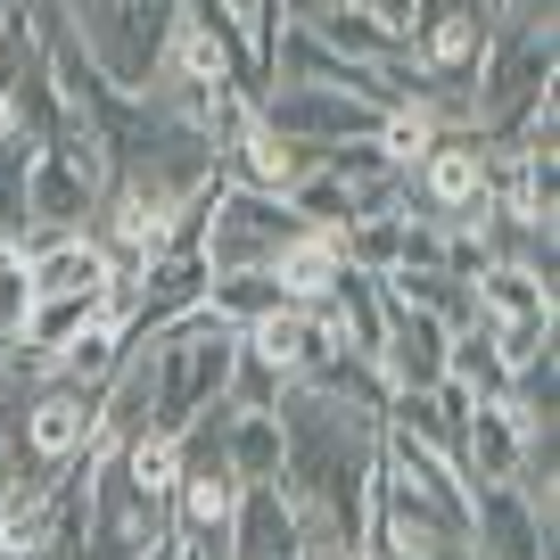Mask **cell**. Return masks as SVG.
Masks as SVG:
<instances>
[{"label":"cell","instance_id":"1","mask_svg":"<svg viewBox=\"0 0 560 560\" xmlns=\"http://www.w3.org/2000/svg\"><path fill=\"white\" fill-rule=\"evenodd\" d=\"M298 207L289 198H272V190H214V207H207V240H198V256H207V272H272L280 264V247L298 240Z\"/></svg>","mask_w":560,"mask_h":560},{"label":"cell","instance_id":"2","mask_svg":"<svg viewBox=\"0 0 560 560\" xmlns=\"http://www.w3.org/2000/svg\"><path fill=\"white\" fill-rule=\"evenodd\" d=\"M256 124L280 140H305V149H338V140H380V107L354 100L338 83H272L256 100Z\"/></svg>","mask_w":560,"mask_h":560},{"label":"cell","instance_id":"3","mask_svg":"<svg viewBox=\"0 0 560 560\" xmlns=\"http://www.w3.org/2000/svg\"><path fill=\"white\" fill-rule=\"evenodd\" d=\"M445 322L438 314H420V305H404L396 289H387V322H380V380H387V396H429V387L445 380Z\"/></svg>","mask_w":560,"mask_h":560},{"label":"cell","instance_id":"4","mask_svg":"<svg viewBox=\"0 0 560 560\" xmlns=\"http://www.w3.org/2000/svg\"><path fill=\"white\" fill-rule=\"evenodd\" d=\"M470 552L478 560H552V511H536L520 487L470 494Z\"/></svg>","mask_w":560,"mask_h":560},{"label":"cell","instance_id":"5","mask_svg":"<svg viewBox=\"0 0 560 560\" xmlns=\"http://www.w3.org/2000/svg\"><path fill=\"white\" fill-rule=\"evenodd\" d=\"M223 560H314L289 494L280 487H240V511H231V527H223Z\"/></svg>","mask_w":560,"mask_h":560},{"label":"cell","instance_id":"6","mask_svg":"<svg viewBox=\"0 0 560 560\" xmlns=\"http://www.w3.org/2000/svg\"><path fill=\"white\" fill-rule=\"evenodd\" d=\"M470 305L487 330H503V322H544L560 314V289L544 272H527V264H487V272L470 280Z\"/></svg>","mask_w":560,"mask_h":560},{"label":"cell","instance_id":"7","mask_svg":"<svg viewBox=\"0 0 560 560\" xmlns=\"http://www.w3.org/2000/svg\"><path fill=\"white\" fill-rule=\"evenodd\" d=\"M314 314L330 322V338H338L347 354H380V322H387V280H380V272H354V264H347V272H338V289H330V298L314 305Z\"/></svg>","mask_w":560,"mask_h":560},{"label":"cell","instance_id":"8","mask_svg":"<svg viewBox=\"0 0 560 560\" xmlns=\"http://www.w3.org/2000/svg\"><path fill=\"white\" fill-rule=\"evenodd\" d=\"M314 34L330 42L347 67H396L404 58V34L380 18V9H363V0H330V9L314 18Z\"/></svg>","mask_w":560,"mask_h":560},{"label":"cell","instance_id":"9","mask_svg":"<svg viewBox=\"0 0 560 560\" xmlns=\"http://www.w3.org/2000/svg\"><path fill=\"white\" fill-rule=\"evenodd\" d=\"M338 272H347V256H338V231H298V240L280 247V264H272L280 298L305 305V314H314V305L338 289Z\"/></svg>","mask_w":560,"mask_h":560},{"label":"cell","instance_id":"10","mask_svg":"<svg viewBox=\"0 0 560 560\" xmlns=\"http://www.w3.org/2000/svg\"><path fill=\"white\" fill-rule=\"evenodd\" d=\"M91 322H107V289H67V298H34V314H25L18 347L50 363V354H58V347H74Z\"/></svg>","mask_w":560,"mask_h":560},{"label":"cell","instance_id":"11","mask_svg":"<svg viewBox=\"0 0 560 560\" xmlns=\"http://www.w3.org/2000/svg\"><path fill=\"white\" fill-rule=\"evenodd\" d=\"M25 280H34V298L107 289V256H100L91 240H34V247H25Z\"/></svg>","mask_w":560,"mask_h":560},{"label":"cell","instance_id":"12","mask_svg":"<svg viewBox=\"0 0 560 560\" xmlns=\"http://www.w3.org/2000/svg\"><path fill=\"white\" fill-rule=\"evenodd\" d=\"M223 470L240 478V487H280V420L272 412H240V404H231Z\"/></svg>","mask_w":560,"mask_h":560},{"label":"cell","instance_id":"13","mask_svg":"<svg viewBox=\"0 0 560 560\" xmlns=\"http://www.w3.org/2000/svg\"><path fill=\"white\" fill-rule=\"evenodd\" d=\"M124 354H132V347H124L116 322H91L74 347H58V354H50V380H58V387H74V396H100V387L116 380Z\"/></svg>","mask_w":560,"mask_h":560},{"label":"cell","instance_id":"14","mask_svg":"<svg viewBox=\"0 0 560 560\" xmlns=\"http://www.w3.org/2000/svg\"><path fill=\"white\" fill-rule=\"evenodd\" d=\"M198 305H207L214 322H231V330H247V322L280 314L289 298H280L272 272H207V298H198Z\"/></svg>","mask_w":560,"mask_h":560},{"label":"cell","instance_id":"15","mask_svg":"<svg viewBox=\"0 0 560 560\" xmlns=\"http://www.w3.org/2000/svg\"><path fill=\"white\" fill-rule=\"evenodd\" d=\"M387 289H396L404 305H420V314H438L445 330H470V322H478L470 280H454L445 264H429V272H387Z\"/></svg>","mask_w":560,"mask_h":560},{"label":"cell","instance_id":"16","mask_svg":"<svg viewBox=\"0 0 560 560\" xmlns=\"http://www.w3.org/2000/svg\"><path fill=\"white\" fill-rule=\"evenodd\" d=\"M25 174H34V140L9 124L0 132V247H25Z\"/></svg>","mask_w":560,"mask_h":560},{"label":"cell","instance_id":"17","mask_svg":"<svg viewBox=\"0 0 560 560\" xmlns=\"http://www.w3.org/2000/svg\"><path fill=\"white\" fill-rule=\"evenodd\" d=\"M116 454H124V478H132L149 503H174V487H182V454H174V438H158V429H149V438L116 445Z\"/></svg>","mask_w":560,"mask_h":560},{"label":"cell","instance_id":"18","mask_svg":"<svg viewBox=\"0 0 560 560\" xmlns=\"http://www.w3.org/2000/svg\"><path fill=\"white\" fill-rule=\"evenodd\" d=\"M289 207H298V223H305V231H347V223H354V198H347V182H330L322 165L298 182V190H289Z\"/></svg>","mask_w":560,"mask_h":560},{"label":"cell","instance_id":"19","mask_svg":"<svg viewBox=\"0 0 560 560\" xmlns=\"http://www.w3.org/2000/svg\"><path fill=\"white\" fill-rule=\"evenodd\" d=\"M25 314H34V280H25V247H0V347H18Z\"/></svg>","mask_w":560,"mask_h":560},{"label":"cell","instance_id":"20","mask_svg":"<svg viewBox=\"0 0 560 560\" xmlns=\"http://www.w3.org/2000/svg\"><path fill=\"white\" fill-rule=\"evenodd\" d=\"M487 338H494V354L520 371V363H536V354H552V314L544 322H503V330H487Z\"/></svg>","mask_w":560,"mask_h":560},{"label":"cell","instance_id":"21","mask_svg":"<svg viewBox=\"0 0 560 560\" xmlns=\"http://www.w3.org/2000/svg\"><path fill=\"white\" fill-rule=\"evenodd\" d=\"M363 9H380V18L396 25V34H412V9H404V0H363Z\"/></svg>","mask_w":560,"mask_h":560},{"label":"cell","instance_id":"22","mask_svg":"<svg viewBox=\"0 0 560 560\" xmlns=\"http://www.w3.org/2000/svg\"><path fill=\"white\" fill-rule=\"evenodd\" d=\"M420 560H478V552H470V536H454V544H429Z\"/></svg>","mask_w":560,"mask_h":560}]
</instances>
